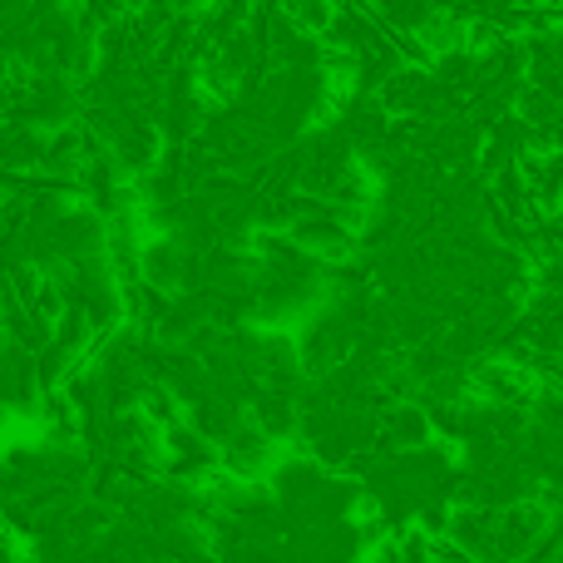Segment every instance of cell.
Masks as SVG:
<instances>
[]
</instances>
